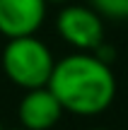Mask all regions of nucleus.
Listing matches in <instances>:
<instances>
[{
	"label": "nucleus",
	"mask_w": 128,
	"mask_h": 130,
	"mask_svg": "<svg viewBox=\"0 0 128 130\" xmlns=\"http://www.w3.org/2000/svg\"><path fill=\"white\" fill-rule=\"evenodd\" d=\"M46 87L61 101L63 111L75 116L104 113L116 96V77L109 63L85 51L56 60Z\"/></svg>",
	"instance_id": "f257e3e1"
},
{
	"label": "nucleus",
	"mask_w": 128,
	"mask_h": 130,
	"mask_svg": "<svg viewBox=\"0 0 128 130\" xmlns=\"http://www.w3.org/2000/svg\"><path fill=\"white\" fill-rule=\"evenodd\" d=\"M53 60L51 48L36 36H19V39H7L3 48V70L7 79L17 87L36 89L46 87L48 77L53 72Z\"/></svg>",
	"instance_id": "f03ea898"
},
{
	"label": "nucleus",
	"mask_w": 128,
	"mask_h": 130,
	"mask_svg": "<svg viewBox=\"0 0 128 130\" xmlns=\"http://www.w3.org/2000/svg\"><path fill=\"white\" fill-rule=\"evenodd\" d=\"M56 29L73 48L92 53L104 43V22L94 7L65 5L56 17Z\"/></svg>",
	"instance_id": "7ed1b4c3"
},
{
	"label": "nucleus",
	"mask_w": 128,
	"mask_h": 130,
	"mask_svg": "<svg viewBox=\"0 0 128 130\" xmlns=\"http://www.w3.org/2000/svg\"><path fill=\"white\" fill-rule=\"evenodd\" d=\"M46 0H0V34L5 39L34 36L46 19Z\"/></svg>",
	"instance_id": "20e7f679"
},
{
	"label": "nucleus",
	"mask_w": 128,
	"mask_h": 130,
	"mask_svg": "<svg viewBox=\"0 0 128 130\" xmlns=\"http://www.w3.org/2000/svg\"><path fill=\"white\" fill-rule=\"evenodd\" d=\"M63 106L53 92L48 87H36V89H27L17 106V116L22 128L27 130H51L61 121L63 116Z\"/></svg>",
	"instance_id": "39448f33"
},
{
	"label": "nucleus",
	"mask_w": 128,
	"mask_h": 130,
	"mask_svg": "<svg viewBox=\"0 0 128 130\" xmlns=\"http://www.w3.org/2000/svg\"><path fill=\"white\" fill-rule=\"evenodd\" d=\"M92 7L102 17L128 19V0H92Z\"/></svg>",
	"instance_id": "423d86ee"
},
{
	"label": "nucleus",
	"mask_w": 128,
	"mask_h": 130,
	"mask_svg": "<svg viewBox=\"0 0 128 130\" xmlns=\"http://www.w3.org/2000/svg\"><path fill=\"white\" fill-rule=\"evenodd\" d=\"M46 3H48V5H51V3H53V5H65V3H70V0H46Z\"/></svg>",
	"instance_id": "0eeeda50"
},
{
	"label": "nucleus",
	"mask_w": 128,
	"mask_h": 130,
	"mask_svg": "<svg viewBox=\"0 0 128 130\" xmlns=\"http://www.w3.org/2000/svg\"><path fill=\"white\" fill-rule=\"evenodd\" d=\"M0 130H3V128H0ZM7 130H27V128H7Z\"/></svg>",
	"instance_id": "6e6552de"
},
{
	"label": "nucleus",
	"mask_w": 128,
	"mask_h": 130,
	"mask_svg": "<svg viewBox=\"0 0 128 130\" xmlns=\"http://www.w3.org/2000/svg\"><path fill=\"white\" fill-rule=\"evenodd\" d=\"M92 130H109V128H92Z\"/></svg>",
	"instance_id": "1a4fd4ad"
}]
</instances>
